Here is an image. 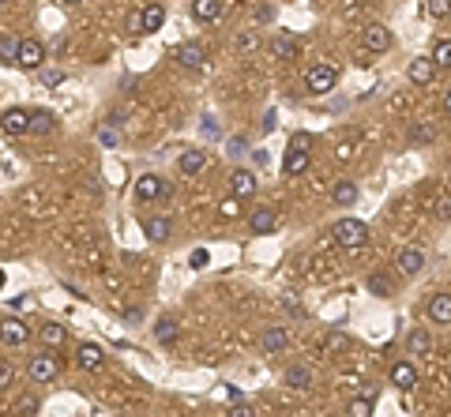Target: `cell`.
<instances>
[{"mask_svg":"<svg viewBox=\"0 0 451 417\" xmlns=\"http://www.w3.org/2000/svg\"><path fill=\"white\" fill-rule=\"evenodd\" d=\"M143 234H147V240H155V245H162V240H169V234H173V226H169V218H162V214H155V218H147V226H143Z\"/></svg>","mask_w":451,"mask_h":417,"instance_id":"obj_22","label":"cell"},{"mask_svg":"<svg viewBox=\"0 0 451 417\" xmlns=\"http://www.w3.org/2000/svg\"><path fill=\"white\" fill-rule=\"evenodd\" d=\"M226 398H230V406H237V403H245V391H241V387H233V383H226Z\"/></svg>","mask_w":451,"mask_h":417,"instance_id":"obj_39","label":"cell"},{"mask_svg":"<svg viewBox=\"0 0 451 417\" xmlns=\"http://www.w3.org/2000/svg\"><path fill=\"white\" fill-rule=\"evenodd\" d=\"M162 23H166V4L151 0V4L140 12V27H143V34H155V30H162Z\"/></svg>","mask_w":451,"mask_h":417,"instance_id":"obj_9","label":"cell"},{"mask_svg":"<svg viewBox=\"0 0 451 417\" xmlns=\"http://www.w3.org/2000/svg\"><path fill=\"white\" fill-rule=\"evenodd\" d=\"M432 60H437L440 68H451V38H440V42L432 45Z\"/></svg>","mask_w":451,"mask_h":417,"instance_id":"obj_31","label":"cell"},{"mask_svg":"<svg viewBox=\"0 0 451 417\" xmlns=\"http://www.w3.org/2000/svg\"><path fill=\"white\" fill-rule=\"evenodd\" d=\"M331 237L342 248H361L368 240V229H365V222H358V218H342V222L331 226Z\"/></svg>","mask_w":451,"mask_h":417,"instance_id":"obj_1","label":"cell"},{"mask_svg":"<svg viewBox=\"0 0 451 417\" xmlns=\"http://www.w3.org/2000/svg\"><path fill=\"white\" fill-rule=\"evenodd\" d=\"M30 132H34V135H45V132H53V113H45V109H38V113H30Z\"/></svg>","mask_w":451,"mask_h":417,"instance_id":"obj_30","label":"cell"},{"mask_svg":"<svg viewBox=\"0 0 451 417\" xmlns=\"http://www.w3.org/2000/svg\"><path fill=\"white\" fill-rule=\"evenodd\" d=\"M444 113L451 117V91H448V98H444Z\"/></svg>","mask_w":451,"mask_h":417,"instance_id":"obj_47","label":"cell"},{"mask_svg":"<svg viewBox=\"0 0 451 417\" xmlns=\"http://www.w3.org/2000/svg\"><path fill=\"white\" fill-rule=\"evenodd\" d=\"M260 346L267 350V354H278V350L289 346V331H286V327H267L263 339H260Z\"/></svg>","mask_w":451,"mask_h":417,"instance_id":"obj_18","label":"cell"},{"mask_svg":"<svg viewBox=\"0 0 451 417\" xmlns=\"http://www.w3.org/2000/svg\"><path fill=\"white\" fill-rule=\"evenodd\" d=\"M256 184H260V181H256V173H252V170H233V173H230V188H233V196H252Z\"/></svg>","mask_w":451,"mask_h":417,"instance_id":"obj_15","label":"cell"},{"mask_svg":"<svg viewBox=\"0 0 451 417\" xmlns=\"http://www.w3.org/2000/svg\"><path fill=\"white\" fill-rule=\"evenodd\" d=\"M368 290H373L376 293V297H388V293H391V282H388V278H368Z\"/></svg>","mask_w":451,"mask_h":417,"instance_id":"obj_37","label":"cell"},{"mask_svg":"<svg viewBox=\"0 0 451 417\" xmlns=\"http://www.w3.org/2000/svg\"><path fill=\"white\" fill-rule=\"evenodd\" d=\"M312 147H316V135H312V132H294L289 150H312Z\"/></svg>","mask_w":451,"mask_h":417,"instance_id":"obj_33","label":"cell"},{"mask_svg":"<svg viewBox=\"0 0 451 417\" xmlns=\"http://www.w3.org/2000/svg\"><path fill=\"white\" fill-rule=\"evenodd\" d=\"M42 339L50 342V346H60V342H64V327H56V324H45Z\"/></svg>","mask_w":451,"mask_h":417,"instance_id":"obj_35","label":"cell"},{"mask_svg":"<svg viewBox=\"0 0 451 417\" xmlns=\"http://www.w3.org/2000/svg\"><path fill=\"white\" fill-rule=\"evenodd\" d=\"M207 263H211V252H207V248H196V252L188 256V267H192V271L207 267Z\"/></svg>","mask_w":451,"mask_h":417,"instance_id":"obj_36","label":"cell"},{"mask_svg":"<svg viewBox=\"0 0 451 417\" xmlns=\"http://www.w3.org/2000/svg\"><path fill=\"white\" fill-rule=\"evenodd\" d=\"M282 170H286V177H301V173L309 170V150H286Z\"/></svg>","mask_w":451,"mask_h":417,"instance_id":"obj_21","label":"cell"},{"mask_svg":"<svg viewBox=\"0 0 451 417\" xmlns=\"http://www.w3.org/2000/svg\"><path fill=\"white\" fill-rule=\"evenodd\" d=\"M27 324H23V319H15V316H8L4 319V346H23V342H27Z\"/></svg>","mask_w":451,"mask_h":417,"instance_id":"obj_20","label":"cell"},{"mask_svg":"<svg viewBox=\"0 0 451 417\" xmlns=\"http://www.w3.org/2000/svg\"><path fill=\"white\" fill-rule=\"evenodd\" d=\"M222 15V0H192V19L196 23H214Z\"/></svg>","mask_w":451,"mask_h":417,"instance_id":"obj_16","label":"cell"},{"mask_svg":"<svg viewBox=\"0 0 451 417\" xmlns=\"http://www.w3.org/2000/svg\"><path fill=\"white\" fill-rule=\"evenodd\" d=\"M275 124H278L275 109H271V113H263V132H275Z\"/></svg>","mask_w":451,"mask_h":417,"instance_id":"obj_42","label":"cell"},{"mask_svg":"<svg viewBox=\"0 0 451 417\" xmlns=\"http://www.w3.org/2000/svg\"><path fill=\"white\" fill-rule=\"evenodd\" d=\"M60 4H68V8H79V4H87V0H60Z\"/></svg>","mask_w":451,"mask_h":417,"instance_id":"obj_46","label":"cell"},{"mask_svg":"<svg viewBox=\"0 0 451 417\" xmlns=\"http://www.w3.org/2000/svg\"><path fill=\"white\" fill-rule=\"evenodd\" d=\"M42 83H45V87H60V83H64V71H56V68L42 71Z\"/></svg>","mask_w":451,"mask_h":417,"instance_id":"obj_38","label":"cell"},{"mask_svg":"<svg viewBox=\"0 0 451 417\" xmlns=\"http://www.w3.org/2000/svg\"><path fill=\"white\" fill-rule=\"evenodd\" d=\"M42 60H45L42 42H38V38H23V45H19V68L34 71V68H42Z\"/></svg>","mask_w":451,"mask_h":417,"instance_id":"obj_5","label":"cell"},{"mask_svg":"<svg viewBox=\"0 0 451 417\" xmlns=\"http://www.w3.org/2000/svg\"><path fill=\"white\" fill-rule=\"evenodd\" d=\"M437 68H440V64L432 60V57H414V60H410V83H417V87L432 83V76H437Z\"/></svg>","mask_w":451,"mask_h":417,"instance_id":"obj_10","label":"cell"},{"mask_svg":"<svg viewBox=\"0 0 451 417\" xmlns=\"http://www.w3.org/2000/svg\"><path fill=\"white\" fill-rule=\"evenodd\" d=\"M0 124H4L8 135H27L30 132V113H27V109H4Z\"/></svg>","mask_w":451,"mask_h":417,"instance_id":"obj_12","label":"cell"},{"mask_svg":"<svg viewBox=\"0 0 451 417\" xmlns=\"http://www.w3.org/2000/svg\"><path fill=\"white\" fill-rule=\"evenodd\" d=\"M421 267H425V252L421 248H402L399 252V271L402 275H417Z\"/></svg>","mask_w":451,"mask_h":417,"instance_id":"obj_19","label":"cell"},{"mask_svg":"<svg viewBox=\"0 0 451 417\" xmlns=\"http://www.w3.org/2000/svg\"><path fill=\"white\" fill-rule=\"evenodd\" d=\"M226 417H256V414H252V406H248V403H237V406L226 410Z\"/></svg>","mask_w":451,"mask_h":417,"instance_id":"obj_40","label":"cell"},{"mask_svg":"<svg viewBox=\"0 0 451 417\" xmlns=\"http://www.w3.org/2000/svg\"><path fill=\"white\" fill-rule=\"evenodd\" d=\"M373 387H365L358 398H350V417H373Z\"/></svg>","mask_w":451,"mask_h":417,"instance_id":"obj_26","label":"cell"},{"mask_svg":"<svg viewBox=\"0 0 451 417\" xmlns=\"http://www.w3.org/2000/svg\"><path fill=\"white\" fill-rule=\"evenodd\" d=\"M331 199H335V207H353L358 203V184L353 181H338L331 188Z\"/></svg>","mask_w":451,"mask_h":417,"instance_id":"obj_23","label":"cell"},{"mask_svg":"<svg viewBox=\"0 0 451 417\" xmlns=\"http://www.w3.org/2000/svg\"><path fill=\"white\" fill-rule=\"evenodd\" d=\"M155 339L162 342V346H169V342H177V319H158L155 324Z\"/></svg>","mask_w":451,"mask_h":417,"instance_id":"obj_27","label":"cell"},{"mask_svg":"<svg viewBox=\"0 0 451 417\" xmlns=\"http://www.w3.org/2000/svg\"><path fill=\"white\" fill-rule=\"evenodd\" d=\"M8 383H12V368L4 365V368H0V387H8Z\"/></svg>","mask_w":451,"mask_h":417,"instance_id":"obj_44","label":"cell"},{"mask_svg":"<svg viewBox=\"0 0 451 417\" xmlns=\"http://www.w3.org/2000/svg\"><path fill=\"white\" fill-rule=\"evenodd\" d=\"M76 365L83 368V372H98V368L106 365V354H102V346H94V342H83V346L76 350Z\"/></svg>","mask_w":451,"mask_h":417,"instance_id":"obj_6","label":"cell"},{"mask_svg":"<svg viewBox=\"0 0 451 417\" xmlns=\"http://www.w3.org/2000/svg\"><path fill=\"white\" fill-rule=\"evenodd\" d=\"M271 53L282 60V57H294L297 53V38H289V34H278L275 42H271Z\"/></svg>","mask_w":451,"mask_h":417,"instance_id":"obj_28","label":"cell"},{"mask_svg":"<svg viewBox=\"0 0 451 417\" xmlns=\"http://www.w3.org/2000/svg\"><path fill=\"white\" fill-rule=\"evenodd\" d=\"M286 387H294V391H309V387H312V372H309L305 365L286 368Z\"/></svg>","mask_w":451,"mask_h":417,"instance_id":"obj_24","label":"cell"},{"mask_svg":"<svg viewBox=\"0 0 451 417\" xmlns=\"http://www.w3.org/2000/svg\"><path fill=\"white\" fill-rule=\"evenodd\" d=\"M237 49H241V53H252V49H260V34H256V30H245V34L237 38Z\"/></svg>","mask_w":451,"mask_h":417,"instance_id":"obj_34","label":"cell"},{"mask_svg":"<svg viewBox=\"0 0 451 417\" xmlns=\"http://www.w3.org/2000/svg\"><path fill=\"white\" fill-rule=\"evenodd\" d=\"M248 226H252V234H275L278 211H275V207H256V211L248 214Z\"/></svg>","mask_w":451,"mask_h":417,"instance_id":"obj_8","label":"cell"},{"mask_svg":"<svg viewBox=\"0 0 451 417\" xmlns=\"http://www.w3.org/2000/svg\"><path fill=\"white\" fill-rule=\"evenodd\" d=\"M425 312H429L432 324H451V293H432Z\"/></svg>","mask_w":451,"mask_h":417,"instance_id":"obj_13","label":"cell"},{"mask_svg":"<svg viewBox=\"0 0 451 417\" xmlns=\"http://www.w3.org/2000/svg\"><path fill=\"white\" fill-rule=\"evenodd\" d=\"M56 372H60V357H56V354H38V357H30V380L50 383V380H56Z\"/></svg>","mask_w":451,"mask_h":417,"instance_id":"obj_3","label":"cell"},{"mask_svg":"<svg viewBox=\"0 0 451 417\" xmlns=\"http://www.w3.org/2000/svg\"><path fill=\"white\" fill-rule=\"evenodd\" d=\"M166 192V181L162 177H155V173H143V177H135V199H158Z\"/></svg>","mask_w":451,"mask_h":417,"instance_id":"obj_11","label":"cell"},{"mask_svg":"<svg viewBox=\"0 0 451 417\" xmlns=\"http://www.w3.org/2000/svg\"><path fill=\"white\" fill-rule=\"evenodd\" d=\"M23 304H27V297H12V301H8V308H12V312H19Z\"/></svg>","mask_w":451,"mask_h":417,"instance_id":"obj_45","label":"cell"},{"mask_svg":"<svg viewBox=\"0 0 451 417\" xmlns=\"http://www.w3.org/2000/svg\"><path fill=\"white\" fill-rule=\"evenodd\" d=\"M177 166H181V173H204V166H207V155L199 147H192V150H181V158H177Z\"/></svg>","mask_w":451,"mask_h":417,"instance_id":"obj_17","label":"cell"},{"mask_svg":"<svg viewBox=\"0 0 451 417\" xmlns=\"http://www.w3.org/2000/svg\"><path fill=\"white\" fill-rule=\"evenodd\" d=\"M98 139L106 143V147H117V132H113V128H102V132H98Z\"/></svg>","mask_w":451,"mask_h":417,"instance_id":"obj_41","label":"cell"},{"mask_svg":"<svg viewBox=\"0 0 451 417\" xmlns=\"http://www.w3.org/2000/svg\"><path fill=\"white\" fill-rule=\"evenodd\" d=\"M361 42H365L368 53H388L391 49V30L384 27V23H368L365 34H361Z\"/></svg>","mask_w":451,"mask_h":417,"instance_id":"obj_4","label":"cell"},{"mask_svg":"<svg viewBox=\"0 0 451 417\" xmlns=\"http://www.w3.org/2000/svg\"><path fill=\"white\" fill-rule=\"evenodd\" d=\"M335 68L331 64H316V68H309V76H305V87H309V94H327L335 91Z\"/></svg>","mask_w":451,"mask_h":417,"instance_id":"obj_2","label":"cell"},{"mask_svg":"<svg viewBox=\"0 0 451 417\" xmlns=\"http://www.w3.org/2000/svg\"><path fill=\"white\" fill-rule=\"evenodd\" d=\"M425 15L429 19H444V15H451V0H425Z\"/></svg>","mask_w":451,"mask_h":417,"instance_id":"obj_32","label":"cell"},{"mask_svg":"<svg viewBox=\"0 0 451 417\" xmlns=\"http://www.w3.org/2000/svg\"><path fill=\"white\" fill-rule=\"evenodd\" d=\"M19 45H23V42H15V34H4V38H0V64H4V68L19 64Z\"/></svg>","mask_w":451,"mask_h":417,"instance_id":"obj_25","label":"cell"},{"mask_svg":"<svg viewBox=\"0 0 451 417\" xmlns=\"http://www.w3.org/2000/svg\"><path fill=\"white\" fill-rule=\"evenodd\" d=\"M230 155H245V139H230Z\"/></svg>","mask_w":451,"mask_h":417,"instance_id":"obj_43","label":"cell"},{"mask_svg":"<svg viewBox=\"0 0 451 417\" xmlns=\"http://www.w3.org/2000/svg\"><path fill=\"white\" fill-rule=\"evenodd\" d=\"M391 383L399 391H414L417 387V368H414V361H395L391 365Z\"/></svg>","mask_w":451,"mask_h":417,"instance_id":"obj_7","label":"cell"},{"mask_svg":"<svg viewBox=\"0 0 451 417\" xmlns=\"http://www.w3.org/2000/svg\"><path fill=\"white\" fill-rule=\"evenodd\" d=\"M429 346H432L429 331H410V335H406V350H410V354H425Z\"/></svg>","mask_w":451,"mask_h":417,"instance_id":"obj_29","label":"cell"},{"mask_svg":"<svg viewBox=\"0 0 451 417\" xmlns=\"http://www.w3.org/2000/svg\"><path fill=\"white\" fill-rule=\"evenodd\" d=\"M173 60L181 64V68H199V64H204V49H199L196 42H184L173 49Z\"/></svg>","mask_w":451,"mask_h":417,"instance_id":"obj_14","label":"cell"}]
</instances>
